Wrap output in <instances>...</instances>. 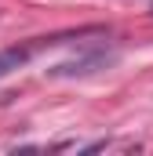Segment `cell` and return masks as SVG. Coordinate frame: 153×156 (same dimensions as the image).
<instances>
[{
    "label": "cell",
    "instance_id": "cell-1",
    "mask_svg": "<svg viewBox=\"0 0 153 156\" xmlns=\"http://www.w3.org/2000/svg\"><path fill=\"white\" fill-rule=\"evenodd\" d=\"M117 55H106V51H88V55H76L69 62H58V66H51L47 69V76H88V73H95V69H106V66H113Z\"/></svg>",
    "mask_w": 153,
    "mask_h": 156
},
{
    "label": "cell",
    "instance_id": "cell-2",
    "mask_svg": "<svg viewBox=\"0 0 153 156\" xmlns=\"http://www.w3.org/2000/svg\"><path fill=\"white\" fill-rule=\"evenodd\" d=\"M51 44H62V37H40L33 44H18V47H4L0 51V80L7 76V73H15V69H22L33 55H37L40 47H51Z\"/></svg>",
    "mask_w": 153,
    "mask_h": 156
}]
</instances>
